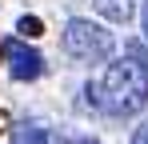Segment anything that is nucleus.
<instances>
[{
    "instance_id": "7",
    "label": "nucleus",
    "mask_w": 148,
    "mask_h": 144,
    "mask_svg": "<svg viewBox=\"0 0 148 144\" xmlns=\"http://www.w3.org/2000/svg\"><path fill=\"white\" fill-rule=\"evenodd\" d=\"M132 144H148V120L136 128V132H132Z\"/></svg>"
},
{
    "instance_id": "9",
    "label": "nucleus",
    "mask_w": 148,
    "mask_h": 144,
    "mask_svg": "<svg viewBox=\"0 0 148 144\" xmlns=\"http://www.w3.org/2000/svg\"><path fill=\"white\" fill-rule=\"evenodd\" d=\"M76 144H100V140H88V136H84V140H76Z\"/></svg>"
},
{
    "instance_id": "1",
    "label": "nucleus",
    "mask_w": 148,
    "mask_h": 144,
    "mask_svg": "<svg viewBox=\"0 0 148 144\" xmlns=\"http://www.w3.org/2000/svg\"><path fill=\"white\" fill-rule=\"evenodd\" d=\"M88 96L108 116H136L140 108H148V68L132 56L112 60L96 84H88Z\"/></svg>"
},
{
    "instance_id": "3",
    "label": "nucleus",
    "mask_w": 148,
    "mask_h": 144,
    "mask_svg": "<svg viewBox=\"0 0 148 144\" xmlns=\"http://www.w3.org/2000/svg\"><path fill=\"white\" fill-rule=\"evenodd\" d=\"M4 60H8V68L16 80H36V76H44V56L36 52V48H28L24 40H8L4 44Z\"/></svg>"
},
{
    "instance_id": "8",
    "label": "nucleus",
    "mask_w": 148,
    "mask_h": 144,
    "mask_svg": "<svg viewBox=\"0 0 148 144\" xmlns=\"http://www.w3.org/2000/svg\"><path fill=\"white\" fill-rule=\"evenodd\" d=\"M140 28H144V36H148V0H144V12H140Z\"/></svg>"
},
{
    "instance_id": "2",
    "label": "nucleus",
    "mask_w": 148,
    "mask_h": 144,
    "mask_svg": "<svg viewBox=\"0 0 148 144\" xmlns=\"http://www.w3.org/2000/svg\"><path fill=\"white\" fill-rule=\"evenodd\" d=\"M112 48H116V36L108 28H100L92 20H80V16L64 24V52L76 56V60L96 64V60H108L112 56Z\"/></svg>"
},
{
    "instance_id": "4",
    "label": "nucleus",
    "mask_w": 148,
    "mask_h": 144,
    "mask_svg": "<svg viewBox=\"0 0 148 144\" xmlns=\"http://www.w3.org/2000/svg\"><path fill=\"white\" fill-rule=\"evenodd\" d=\"M12 144H60V136H56V128L40 124V120H24L12 128Z\"/></svg>"
},
{
    "instance_id": "5",
    "label": "nucleus",
    "mask_w": 148,
    "mask_h": 144,
    "mask_svg": "<svg viewBox=\"0 0 148 144\" xmlns=\"http://www.w3.org/2000/svg\"><path fill=\"white\" fill-rule=\"evenodd\" d=\"M96 12H100V16H108L112 24H124V20H132L136 4H132V0H96Z\"/></svg>"
},
{
    "instance_id": "6",
    "label": "nucleus",
    "mask_w": 148,
    "mask_h": 144,
    "mask_svg": "<svg viewBox=\"0 0 148 144\" xmlns=\"http://www.w3.org/2000/svg\"><path fill=\"white\" fill-rule=\"evenodd\" d=\"M20 36H28V40H36V36H44V24L36 20V16H20Z\"/></svg>"
}]
</instances>
